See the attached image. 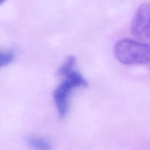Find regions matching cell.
<instances>
[{
    "label": "cell",
    "instance_id": "1",
    "mask_svg": "<svg viewBox=\"0 0 150 150\" xmlns=\"http://www.w3.org/2000/svg\"><path fill=\"white\" fill-rule=\"evenodd\" d=\"M76 59L70 56L58 69V75L65 79L53 92L54 103L61 118L67 114L70 107V98L73 89L88 86L86 79L76 69Z\"/></svg>",
    "mask_w": 150,
    "mask_h": 150
},
{
    "label": "cell",
    "instance_id": "5",
    "mask_svg": "<svg viewBox=\"0 0 150 150\" xmlns=\"http://www.w3.org/2000/svg\"><path fill=\"white\" fill-rule=\"evenodd\" d=\"M16 54L13 51H7L0 52V66L1 67H7L14 62Z\"/></svg>",
    "mask_w": 150,
    "mask_h": 150
},
{
    "label": "cell",
    "instance_id": "2",
    "mask_svg": "<svg viewBox=\"0 0 150 150\" xmlns=\"http://www.w3.org/2000/svg\"><path fill=\"white\" fill-rule=\"evenodd\" d=\"M114 54L122 64H146L150 63V43L130 39H122L115 44Z\"/></svg>",
    "mask_w": 150,
    "mask_h": 150
},
{
    "label": "cell",
    "instance_id": "6",
    "mask_svg": "<svg viewBox=\"0 0 150 150\" xmlns=\"http://www.w3.org/2000/svg\"><path fill=\"white\" fill-rule=\"evenodd\" d=\"M7 1V0H0V4H2L3 3H4V1Z\"/></svg>",
    "mask_w": 150,
    "mask_h": 150
},
{
    "label": "cell",
    "instance_id": "3",
    "mask_svg": "<svg viewBox=\"0 0 150 150\" xmlns=\"http://www.w3.org/2000/svg\"><path fill=\"white\" fill-rule=\"evenodd\" d=\"M130 32L136 38L150 40V2L142 4L136 10Z\"/></svg>",
    "mask_w": 150,
    "mask_h": 150
},
{
    "label": "cell",
    "instance_id": "4",
    "mask_svg": "<svg viewBox=\"0 0 150 150\" xmlns=\"http://www.w3.org/2000/svg\"><path fill=\"white\" fill-rule=\"evenodd\" d=\"M26 142L30 147L35 150H53L51 142L45 138L30 136L27 138Z\"/></svg>",
    "mask_w": 150,
    "mask_h": 150
}]
</instances>
